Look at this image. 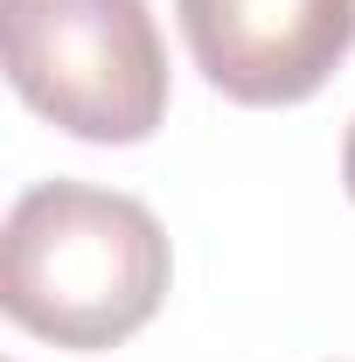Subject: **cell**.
<instances>
[{
	"label": "cell",
	"mask_w": 355,
	"mask_h": 362,
	"mask_svg": "<svg viewBox=\"0 0 355 362\" xmlns=\"http://www.w3.org/2000/svg\"><path fill=\"white\" fill-rule=\"evenodd\" d=\"M161 216L91 181H35L0 223V307L56 349H119L168 300Z\"/></svg>",
	"instance_id": "1"
},
{
	"label": "cell",
	"mask_w": 355,
	"mask_h": 362,
	"mask_svg": "<svg viewBox=\"0 0 355 362\" xmlns=\"http://www.w3.org/2000/svg\"><path fill=\"white\" fill-rule=\"evenodd\" d=\"M7 77L28 112L91 146H139L168 119V42L146 0H0Z\"/></svg>",
	"instance_id": "2"
},
{
	"label": "cell",
	"mask_w": 355,
	"mask_h": 362,
	"mask_svg": "<svg viewBox=\"0 0 355 362\" xmlns=\"http://www.w3.org/2000/svg\"><path fill=\"white\" fill-rule=\"evenodd\" d=\"M175 21L230 105H300L355 49V0H175Z\"/></svg>",
	"instance_id": "3"
},
{
	"label": "cell",
	"mask_w": 355,
	"mask_h": 362,
	"mask_svg": "<svg viewBox=\"0 0 355 362\" xmlns=\"http://www.w3.org/2000/svg\"><path fill=\"white\" fill-rule=\"evenodd\" d=\"M342 188H349V202H355V119H349V139H342Z\"/></svg>",
	"instance_id": "4"
}]
</instances>
